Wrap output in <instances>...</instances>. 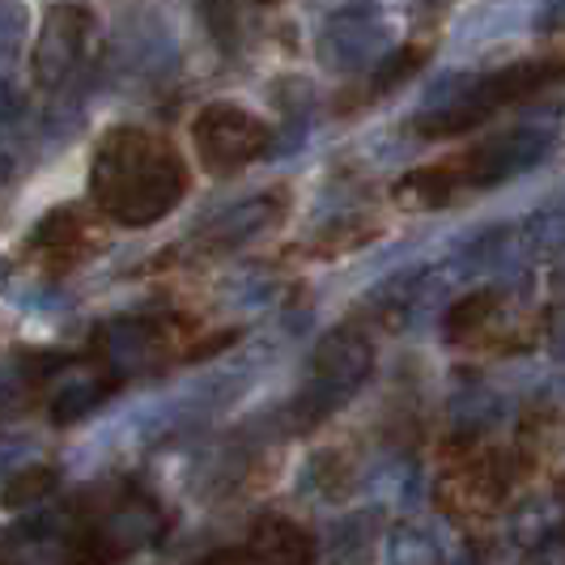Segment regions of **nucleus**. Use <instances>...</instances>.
<instances>
[{
    "label": "nucleus",
    "instance_id": "7ed1b4c3",
    "mask_svg": "<svg viewBox=\"0 0 565 565\" xmlns=\"http://www.w3.org/2000/svg\"><path fill=\"white\" fill-rule=\"evenodd\" d=\"M196 145L209 170H234L264 149V128L247 111L213 107L196 119Z\"/></svg>",
    "mask_w": 565,
    "mask_h": 565
},
{
    "label": "nucleus",
    "instance_id": "f257e3e1",
    "mask_svg": "<svg viewBox=\"0 0 565 565\" xmlns=\"http://www.w3.org/2000/svg\"><path fill=\"white\" fill-rule=\"evenodd\" d=\"M183 192V167L174 149L149 132L119 128L111 132L94 162V196L119 222H153Z\"/></svg>",
    "mask_w": 565,
    "mask_h": 565
},
{
    "label": "nucleus",
    "instance_id": "f03ea898",
    "mask_svg": "<svg viewBox=\"0 0 565 565\" xmlns=\"http://www.w3.org/2000/svg\"><path fill=\"white\" fill-rule=\"evenodd\" d=\"M557 77H565V64H553V60H544V64H514L510 73L484 77V82H477L468 94H459L455 103H447L438 115H429V119H425V124H429L425 132H459V128L484 119L489 111H498L502 103H514V98L532 94L536 85L557 82Z\"/></svg>",
    "mask_w": 565,
    "mask_h": 565
}]
</instances>
